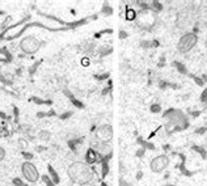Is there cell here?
Returning <instances> with one entry per match:
<instances>
[{"label": "cell", "instance_id": "obj_6", "mask_svg": "<svg viewBox=\"0 0 207 186\" xmlns=\"http://www.w3.org/2000/svg\"><path fill=\"white\" fill-rule=\"evenodd\" d=\"M96 136L101 142H110L111 138H113V127H111L110 124H101L97 128Z\"/></svg>", "mask_w": 207, "mask_h": 186}, {"label": "cell", "instance_id": "obj_13", "mask_svg": "<svg viewBox=\"0 0 207 186\" xmlns=\"http://www.w3.org/2000/svg\"><path fill=\"white\" fill-rule=\"evenodd\" d=\"M206 47H207V39H206Z\"/></svg>", "mask_w": 207, "mask_h": 186}, {"label": "cell", "instance_id": "obj_4", "mask_svg": "<svg viewBox=\"0 0 207 186\" xmlns=\"http://www.w3.org/2000/svg\"><path fill=\"white\" fill-rule=\"evenodd\" d=\"M21 173H22V177H24L28 182L34 183V182H37V181L40 180V172H38V169L36 168V165L31 164L30 161L22 163Z\"/></svg>", "mask_w": 207, "mask_h": 186}, {"label": "cell", "instance_id": "obj_10", "mask_svg": "<svg viewBox=\"0 0 207 186\" xmlns=\"http://www.w3.org/2000/svg\"><path fill=\"white\" fill-rule=\"evenodd\" d=\"M13 182H15L17 186H21V185H22V181H21V180H19V178H16V180H13Z\"/></svg>", "mask_w": 207, "mask_h": 186}, {"label": "cell", "instance_id": "obj_1", "mask_svg": "<svg viewBox=\"0 0 207 186\" xmlns=\"http://www.w3.org/2000/svg\"><path fill=\"white\" fill-rule=\"evenodd\" d=\"M70 180L79 185H87L93 180V172L87 163L75 161L67 169Z\"/></svg>", "mask_w": 207, "mask_h": 186}, {"label": "cell", "instance_id": "obj_11", "mask_svg": "<svg viewBox=\"0 0 207 186\" xmlns=\"http://www.w3.org/2000/svg\"><path fill=\"white\" fill-rule=\"evenodd\" d=\"M159 110H160V106H159V105H156V106H152V112H153V113H157Z\"/></svg>", "mask_w": 207, "mask_h": 186}, {"label": "cell", "instance_id": "obj_5", "mask_svg": "<svg viewBox=\"0 0 207 186\" xmlns=\"http://www.w3.org/2000/svg\"><path fill=\"white\" fill-rule=\"evenodd\" d=\"M169 165V157L167 155H159L152 159L151 161V169L155 173H161L168 168Z\"/></svg>", "mask_w": 207, "mask_h": 186}, {"label": "cell", "instance_id": "obj_9", "mask_svg": "<svg viewBox=\"0 0 207 186\" xmlns=\"http://www.w3.org/2000/svg\"><path fill=\"white\" fill-rule=\"evenodd\" d=\"M44 181L46 182V185H47V186H55V185H54V182H53V181H50V180H49V177H47V176H45V177H44Z\"/></svg>", "mask_w": 207, "mask_h": 186}, {"label": "cell", "instance_id": "obj_12", "mask_svg": "<svg viewBox=\"0 0 207 186\" xmlns=\"http://www.w3.org/2000/svg\"><path fill=\"white\" fill-rule=\"evenodd\" d=\"M81 186H93V185H90V183H87V185H81Z\"/></svg>", "mask_w": 207, "mask_h": 186}, {"label": "cell", "instance_id": "obj_3", "mask_svg": "<svg viewBox=\"0 0 207 186\" xmlns=\"http://www.w3.org/2000/svg\"><path fill=\"white\" fill-rule=\"evenodd\" d=\"M20 49L25 54H34L41 49V42L36 37H33V35H28V37L21 39Z\"/></svg>", "mask_w": 207, "mask_h": 186}, {"label": "cell", "instance_id": "obj_7", "mask_svg": "<svg viewBox=\"0 0 207 186\" xmlns=\"http://www.w3.org/2000/svg\"><path fill=\"white\" fill-rule=\"evenodd\" d=\"M49 172H50V176L53 177V182L58 183V182H59V177H58V174H56V172L54 171L51 167H49Z\"/></svg>", "mask_w": 207, "mask_h": 186}, {"label": "cell", "instance_id": "obj_8", "mask_svg": "<svg viewBox=\"0 0 207 186\" xmlns=\"http://www.w3.org/2000/svg\"><path fill=\"white\" fill-rule=\"evenodd\" d=\"M4 157H5V149L3 147H0V161H3Z\"/></svg>", "mask_w": 207, "mask_h": 186}, {"label": "cell", "instance_id": "obj_2", "mask_svg": "<svg viewBox=\"0 0 207 186\" xmlns=\"http://www.w3.org/2000/svg\"><path fill=\"white\" fill-rule=\"evenodd\" d=\"M197 42H198V37L195 33H186V34H184L180 38L178 43H177V50L181 54H186L192 49H194Z\"/></svg>", "mask_w": 207, "mask_h": 186}]
</instances>
